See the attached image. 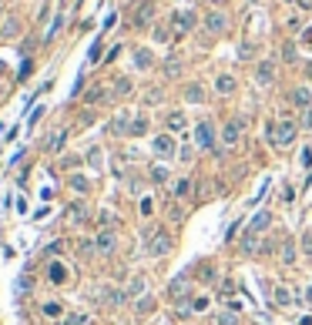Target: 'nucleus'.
I'll return each mask as SVG.
<instances>
[{
	"label": "nucleus",
	"mask_w": 312,
	"mask_h": 325,
	"mask_svg": "<svg viewBox=\"0 0 312 325\" xmlns=\"http://www.w3.org/2000/svg\"><path fill=\"white\" fill-rule=\"evenodd\" d=\"M61 24H64V14H57V17H54V24H51V30H47V40H54V34L61 30Z\"/></svg>",
	"instance_id": "obj_40"
},
{
	"label": "nucleus",
	"mask_w": 312,
	"mask_h": 325,
	"mask_svg": "<svg viewBox=\"0 0 312 325\" xmlns=\"http://www.w3.org/2000/svg\"><path fill=\"white\" fill-rule=\"evenodd\" d=\"M302 128H306V131H312V108L302 114Z\"/></svg>",
	"instance_id": "obj_45"
},
{
	"label": "nucleus",
	"mask_w": 312,
	"mask_h": 325,
	"mask_svg": "<svg viewBox=\"0 0 312 325\" xmlns=\"http://www.w3.org/2000/svg\"><path fill=\"white\" fill-rule=\"evenodd\" d=\"M155 20V3L145 0V3H138V10H134V27H148Z\"/></svg>",
	"instance_id": "obj_9"
},
{
	"label": "nucleus",
	"mask_w": 312,
	"mask_h": 325,
	"mask_svg": "<svg viewBox=\"0 0 312 325\" xmlns=\"http://www.w3.org/2000/svg\"><path fill=\"white\" fill-rule=\"evenodd\" d=\"M97 60H101V40L91 47V64H97Z\"/></svg>",
	"instance_id": "obj_44"
},
{
	"label": "nucleus",
	"mask_w": 312,
	"mask_h": 325,
	"mask_svg": "<svg viewBox=\"0 0 312 325\" xmlns=\"http://www.w3.org/2000/svg\"><path fill=\"white\" fill-rule=\"evenodd\" d=\"M295 134H299V124L289 121V117H279L276 124H272V144L276 148H289L295 141Z\"/></svg>",
	"instance_id": "obj_2"
},
{
	"label": "nucleus",
	"mask_w": 312,
	"mask_h": 325,
	"mask_svg": "<svg viewBox=\"0 0 312 325\" xmlns=\"http://www.w3.org/2000/svg\"><path fill=\"white\" fill-rule=\"evenodd\" d=\"M97 221H101L104 228H111V225L118 221V215H114V211H111V208H101V215H97Z\"/></svg>",
	"instance_id": "obj_29"
},
{
	"label": "nucleus",
	"mask_w": 312,
	"mask_h": 325,
	"mask_svg": "<svg viewBox=\"0 0 312 325\" xmlns=\"http://www.w3.org/2000/svg\"><path fill=\"white\" fill-rule=\"evenodd\" d=\"M188 292H191V288H188V275H178L175 282H168V298H171V302H185Z\"/></svg>",
	"instance_id": "obj_8"
},
{
	"label": "nucleus",
	"mask_w": 312,
	"mask_h": 325,
	"mask_svg": "<svg viewBox=\"0 0 312 325\" xmlns=\"http://www.w3.org/2000/svg\"><path fill=\"white\" fill-rule=\"evenodd\" d=\"M165 124H168V131L175 134V131H182L185 124H188V117H185V111H171V114L165 117Z\"/></svg>",
	"instance_id": "obj_18"
},
{
	"label": "nucleus",
	"mask_w": 312,
	"mask_h": 325,
	"mask_svg": "<svg viewBox=\"0 0 312 325\" xmlns=\"http://www.w3.org/2000/svg\"><path fill=\"white\" fill-rule=\"evenodd\" d=\"M205 30H208V34H225V30H228V14H225V10H212V14L205 17Z\"/></svg>",
	"instance_id": "obj_7"
},
{
	"label": "nucleus",
	"mask_w": 312,
	"mask_h": 325,
	"mask_svg": "<svg viewBox=\"0 0 312 325\" xmlns=\"http://www.w3.org/2000/svg\"><path fill=\"white\" fill-rule=\"evenodd\" d=\"M242 248H245V251H258V248H262V242H258V235H252V231H245V242H242Z\"/></svg>",
	"instance_id": "obj_28"
},
{
	"label": "nucleus",
	"mask_w": 312,
	"mask_h": 325,
	"mask_svg": "<svg viewBox=\"0 0 312 325\" xmlns=\"http://www.w3.org/2000/svg\"><path fill=\"white\" fill-rule=\"evenodd\" d=\"M215 87H218V94H235V77L232 74H218Z\"/></svg>",
	"instance_id": "obj_21"
},
{
	"label": "nucleus",
	"mask_w": 312,
	"mask_h": 325,
	"mask_svg": "<svg viewBox=\"0 0 312 325\" xmlns=\"http://www.w3.org/2000/svg\"><path fill=\"white\" fill-rule=\"evenodd\" d=\"M151 148H155V154L158 158H175V151H178V141H175V134H158L155 141H151Z\"/></svg>",
	"instance_id": "obj_4"
},
{
	"label": "nucleus",
	"mask_w": 312,
	"mask_h": 325,
	"mask_svg": "<svg viewBox=\"0 0 312 325\" xmlns=\"http://www.w3.org/2000/svg\"><path fill=\"white\" fill-rule=\"evenodd\" d=\"M145 101H148V104H158V101H161V91H158V87H155V91H148Z\"/></svg>",
	"instance_id": "obj_42"
},
{
	"label": "nucleus",
	"mask_w": 312,
	"mask_h": 325,
	"mask_svg": "<svg viewBox=\"0 0 312 325\" xmlns=\"http://www.w3.org/2000/svg\"><path fill=\"white\" fill-rule=\"evenodd\" d=\"M31 288H34V278H31V275H20V282H17V295H27Z\"/></svg>",
	"instance_id": "obj_32"
},
{
	"label": "nucleus",
	"mask_w": 312,
	"mask_h": 325,
	"mask_svg": "<svg viewBox=\"0 0 312 325\" xmlns=\"http://www.w3.org/2000/svg\"><path fill=\"white\" fill-rule=\"evenodd\" d=\"M255 81L262 84V87H269V84L276 81V60H262L258 71H255Z\"/></svg>",
	"instance_id": "obj_10"
},
{
	"label": "nucleus",
	"mask_w": 312,
	"mask_h": 325,
	"mask_svg": "<svg viewBox=\"0 0 312 325\" xmlns=\"http://www.w3.org/2000/svg\"><path fill=\"white\" fill-rule=\"evenodd\" d=\"M51 278H54V282H64V278H67V271L61 268V262H54V265H51Z\"/></svg>",
	"instance_id": "obj_38"
},
{
	"label": "nucleus",
	"mask_w": 312,
	"mask_h": 325,
	"mask_svg": "<svg viewBox=\"0 0 312 325\" xmlns=\"http://www.w3.org/2000/svg\"><path fill=\"white\" fill-rule=\"evenodd\" d=\"M306 302H312V285H309V288H306Z\"/></svg>",
	"instance_id": "obj_51"
},
{
	"label": "nucleus",
	"mask_w": 312,
	"mask_h": 325,
	"mask_svg": "<svg viewBox=\"0 0 312 325\" xmlns=\"http://www.w3.org/2000/svg\"><path fill=\"white\" fill-rule=\"evenodd\" d=\"M195 148H215V124L212 121L195 124Z\"/></svg>",
	"instance_id": "obj_3"
},
{
	"label": "nucleus",
	"mask_w": 312,
	"mask_h": 325,
	"mask_svg": "<svg viewBox=\"0 0 312 325\" xmlns=\"http://www.w3.org/2000/svg\"><path fill=\"white\" fill-rule=\"evenodd\" d=\"M94 245H97V255H114V251H118V231L104 228L94 238Z\"/></svg>",
	"instance_id": "obj_6"
},
{
	"label": "nucleus",
	"mask_w": 312,
	"mask_h": 325,
	"mask_svg": "<svg viewBox=\"0 0 312 325\" xmlns=\"http://www.w3.org/2000/svg\"><path fill=\"white\" fill-rule=\"evenodd\" d=\"M0 24H3V20H0Z\"/></svg>",
	"instance_id": "obj_54"
},
{
	"label": "nucleus",
	"mask_w": 312,
	"mask_h": 325,
	"mask_svg": "<svg viewBox=\"0 0 312 325\" xmlns=\"http://www.w3.org/2000/svg\"><path fill=\"white\" fill-rule=\"evenodd\" d=\"M276 302H279V305H292V295H289V288H282V285L276 288Z\"/></svg>",
	"instance_id": "obj_35"
},
{
	"label": "nucleus",
	"mask_w": 312,
	"mask_h": 325,
	"mask_svg": "<svg viewBox=\"0 0 312 325\" xmlns=\"http://www.w3.org/2000/svg\"><path fill=\"white\" fill-rule=\"evenodd\" d=\"M148 131V117H138V121H131V134H145Z\"/></svg>",
	"instance_id": "obj_37"
},
{
	"label": "nucleus",
	"mask_w": 312,
	"mask_h": 325,
	"mask_svg": "<svg viewBox=\"0 0 312 325\" xmlns=\"http://www.w3.org/2000/svg\"><path fill=\"white\" fill-rule=\"evenodd\" d=\"M185 101H188V104H202L205 101V87L202 84H188V87H185Z\"/></svg>",
	"instance_id": "obj_20"
},
{
	"label": "nucleus",
	"mask_w": 312,
	"mask_h": 325,
	"mask_svg": "<svg viewBox=\"0 0 312 325\" xmlns=\"http://www.w3.org/2000/svg\"><path fill=\"white\" fill-rule=\"evenodd\" d=\"M299 168H306V171L312 168V148H302L299 151Z\"/></svg>",
	"instance_id": "obj_33"
},
{
	"label": "nucleus",
	"mask_w": 312,
	"mask_h": 325,
	"mask_svg": "<svg viewBox=\"0 0 312 325\" xmlns=\"http://www.w3.org/2000/svg\"><path fill=\"white\" fill-rule=\"evenodd\" d=\"M215 325H239V315L235 312H221L218 319H215Z\"/></svg>",
	"instance_id": "obj_34"
},
{
	"label": "nucleus",
	"mask_w": 312,
	"mask_h": 325,
	"mask_svg": "<svg viewBox=\"0 0 312 325\" xmlns=\"http://www.w3.org/2000/svg\"><path fill=\"white\" fill-rule=\"evenodd\" d=\"M64 144H67V131L61 128V131H57L54 137H51V144H47V151H51V154H61V148H64Z\"/></svg>",
	"instance_id": "obj_23"
},
{
	"label": "nucleus",
	"mask_w": 312,
	"mask_h": 325,
	"mask_svg": "<svg viewBox=\"0 0 312 325\" xmlns=\"http://www.w3.org/2000/svg\"><path fill=\"white\" fill-rule=\"evenodd\" d=\"M188 191H191V181H188V178H182V181L175 185V194H178V198H185Z\"/></svg>",
	"instance_id": "obj_39"
},
{
	"label": "nucleus",
	"mask_w": 312,
	"mask_h": 325,
	"mask_svg": "<svg viewBox=\"0 0 312 325\" xmlns=\"http://www.w3.org/2000/svg\"><path fill=\"white\" fill-rule=\"evenodd\" d=\"M71 188L77 194H88V191H91V181H88L84 174H74V178H71Z\"/></svg>",
	"instance_id": "obj_26"
},
{
	"label": "nucleus",
	"mask_w": 312,
	"mask_h": 325,
	"mask_svg": "<svg viewBox=\"0 0 312 325\" xmlns=\"http://www.w3.org/2000/svg\"><path fill=\"white\" fill-rule=\"evenodd\" d=\"M20 34V20L17 17H7L3 20V37H17Z\"/></svg>",
	"instance_id": "obj_27"
},
{
	"label": "nucleus",
	"mask_w": 312,
	"mask_h": 325,
	"mask_svg": "<svg viewBox=\"0 0 312 325\" xmlns=\"http://www.w3.org/2000/svg\"><path fill=\"white\" fill-rule=\"evenodd\" d=\"M306 44H309V47H312V30H309V34H306Z\"/></svg>",
	"instance_id": "obj_52"
},
{
	"label": "nucleus",
	"mask_w": 312,
	"mask_h": 325,
	"mask_svg": "<svg viewBox=\"0 0 312 325\" xmlns=\"http://www.w3.org/2000/svg\"><path fill=\"white\" fill-rule=\"evenodd\" d=\"M299 325H312V319H309V315H306V319H299Z\"/></svg>",
	"instance_id": "obj_50"
},
{
	"label": "nucleus",
	"mask_w": 312,
	"mask_h": 325,
	"mask_svg": "<svg viewBox=\"0 0 312 325\" xmlns=\"http://www.w3.org/2000/svg\"><path fill=\"white\" fill-rule=\"evenodd\" d=\"M151 178H155V181H161V185H165L168 178H171V171H168L165 164H155V168H151Z\"/></svg>",
	"instance_id": "obj_30"
},
{
	"label": "nucleus",
	"mask_w": 312,
	"mask_h": 325,
	"mask_svg": "<svg viewBox=\"0 0 312 325\" xmlns=\"http://www.w3.org/2000/svg\"><path fill=\"white\" fill-rule=\"evenodd\" d=\"M178 154H182V158H178V161H185V164H188V161H191V148H182V151H178Z\"/></svg>",
	"instance_id": "obj_48"
},
{
	"label": "nucleus",
	"mask_w": 312,
	"mask_h": 325,
	"mask_svg": "<svg viewBox=\"0 0 312 325\" xmlns=\"http://www.w3.org/2000/svg\"><path fill=\"white\" fill-rule=\"evenodd\" d=\"M171 245H175V238H171L165 228H155L151 235H145V242H141V248H145L151 258H161V255H168V251H171Z\"/></svg>",
	"instance_id": "obj_1"
},
{
	"label": "nucleus",
	"mask_w": 312,
	"mask_h": 325,
	"mask_svg": "<svg viewBox=\"0 0 312 325\" xmlns=\"http://www.w3.org/2000/svg\"><path fill=\"white\" fill-rule=\"evenodd\" d=\"M279 258H282V265H295V245H292V242H282Z\"/></svg>",
	"instance_id": "obj_22"
},
{
	"label": "nucleus",
	"mask_w": 312,
	"mask_h": 325,
	"mask_svg": "<svg viewBox=\"0 0 312 325\" xmlns=\"http://www.w3.org/2000/svg\"><path fill=\"white\" fill-rule=\"evenodd\" d=\"M141 215H145V218L151 215V198H141Z\"/></svg>",
	"instance_id": "obj_46"
},
{
	"label": "nucleus",
	"mask_w": 312,
	"mask_h": 325,
	"mask_svg": "<svg viewBox=\"0 0 312 325\" xmlns=\"http://www.w3.org/2000/svg\"><path fill=\"white\" fill-rule=\"evenodd\" d=\"M191 305H195V312H205V308H208V302H205V298H195Z\"/></svg>",
	"instance_id": "obj_49"
},
{
	"label": "nucleus",
	"mask_w": 312,
	"mask_h": 325,
	"mask_svg": "<svg viewBox=\"0 0 312 325\" xmlns=\"http://www.w3.org/2000/svg\"><path fill=\"white\" fill-rule=\"evenodd\" d=\"M111 94H114V97H128L131 94V81H128V77H118L114 87H111Z\"/></svg>",
	"instance_id": "obj_24"
},
{
	"label": "nucleus",
	"mask_w": 312,
	"mask_h": 325,
	"mask_svg": "<svg viewBox=\"0 0 312 325\" xmlns=\"http://www.w3.org/2000/svg\"><path fill=\"white\" fill-rule=\"evenodd\" d=\"M84 161L91 164V171H101V168H104V161H101V148H91V151L84 154Z\"/></svg>",
	"instance_id": "obj_25"
},
{
	"label": "nucleus",
	"mask_w": 312,
	"mask_h": 325,
	"mask_svg": "<svg viewBox=\"0 0 312 325\" xmlns=\"http://www.w3.org/2000/svg\"><path fill=\"white\" fill-rule=\"evenodd\" d=\"M64 325H88V315H71Z\"/></svg>",
	"instance_id": "obj_43"
},
{
	"label": "nucleus",
	"mask_w": 312,
	"mask_h": 325,
	"mask_svg": "<svg viewBox=\"0 0 312 325\" xmlns=\"http://www.w3.org/2000/svg\"><path fill=\"white\" fill-rule=\"evenodd\" d=\"M292 104H295V108H302V111H309V108H312V91H309V87H295V91H292Z\"/></svg>",
	"instance_id": "obj_16"
},
{
	"label": "nucleus",
	"mask_w": 312,
	"mask_h": 325,
	"mask_svg": "<svg viewBox=\"0 0 312 325\" xmlns=\"http://www.w3.org/2000/svg\"><path fill=\"white\" fill-rule=\"evenodd\" d=\"M165 74H168V77H178V74H182V64L168 57V60H165Z\"/></svg>",
	"instance_id": "obj_36"
},
{
	"label": "nucleus",
	"mask_w": 312,
	"mask_h": 325,
	"mask_svg": "<svg viewBox=\"0 0 312 325\" xmlns=\"http://www.w3.org/2000/svg\"><path fill=\"white\" fill-rule=\"evenodd\" d=\"M125 292H128V298H145V295H148V278H145V275H134Z\"/></svg>",
	"instance_id": "obj_12"
},
{
	"label": "nucleus",
	"mask_w": 312,
	"mask_h": 325,
	"mask_svg": "<svg viewBox=\"0 0 312 325\" xmlns=\"http://www.w3.org/2000/svg\"><path fill=\"white\" fill-rule=\"evenodd\" d=\"M128 302V292L125 288H104V305L114 308V305H125Z\"/></svg>",
	"instance_id": "obj_14"
},
{
	"label": "nucleus",
	"mask_w": 312,
	"mask_h": 325,
	"mask_svg": "<svg viewBox=\"0 0 312 325\" xmlns=\"http://www.w3.org/2000/svg\"><path fill=\"white\" fill-rule=\"evenodd\" d=\"M269 225H272V211H258L255 218L249 221V228H245V231H252V235H258V231H265Z\"/></svg>",
	"instance_id": "obj_13"
},
{
	"label": "nucleus",
	"mask_w": 312,
	"mask_h": 325,
	"mask_svg": "<svg viewBox=\"0 0 312 325\" xmlns=\"http://www.w3.org/2000/svg\"><path fill=\"white\" fill-rule=\"evenodd\" d=\"M171 24H175L178 34H188V30L195 27V14H191V10H178V14L171 17Z\"/></svg>",
	"instance_id": "obj_11"
},
{
	"label": "nucleus",
	"mask_w": 312,
	"mask_h": 325,
	"mask_svg": "<svg viewBox=\"0 0 312 325\" xmlns=\"http://www.w3.org/2000/svg\"><path fill=\"white\" fill-rule=\"evenodd\" d=\"M155 40H168V27H158L155 30Z\"/></svg>",
	"instance_id": "obj_47"
},
{
	"label": "nucleus",
	"mask_w": 312,
	"mask_h": 325,
	"mask_svg": "<svg viewBox=\"0 0 312 325\" xmlns=\"http://www.w3.org/2000/svg\"><path fill=\"white\" fill-rule=\"evenodd\" d=\"M3 71H7V64H3V60H0V74H3Z\"/></svg>",
	"instance_id": "obj_53"
},
{
	"label": "nucleus",
	"mask_w": 312,
	"mask_h": 325,
	"mask_svg": "<svg viewBox=\"0 0 312 325\" xmlns=\"http://www.w3.org/2000/svg\"><path fill=\"white\" fill-rule=\"evenodd\" d=\"M108 97H111V91L104 87V84H94L91 91L84 94V104H101V101H108Z\"/></svg>",
	"instance_id": "obj_15"
},
{
	"label": "nucleus",
	"mask_w": 312,
	"mask_h": 325,
	"mask_svg": "<svg viewBox=\"0 0 312 325\" xmlns=\"http://www.w3.org/2000/svg\"><path fill=\"white\" fill-rule=\"evenodd\" d=\"M151 64H155V54H151L148 47H138V51H134V67H141V71H148Z\"/></svg>",
	"instance_id": "obj_17"
},
{
	"label": "nucleus",
	"mask_w": 312,
	"mask_h": 325,
	"mask_svg": "<svg viewBox=\"0 0 312 325\" xmlns=\"http://www.w3.org/2000/svg\"><path fill=\"white\" fill-rule=\"evenodd\" d=\"M111 134H131V117L125 114V111L111 121Z\"/></svg>",
	"instance_id": "obj_19"
},
{
	"label": "nucleus",
	"mask_w": 312,
	"mask_h": 325,
	"mask_svg": "<svg viewBox=\"0 0 312 325\" xmlns=\"http://www.w3.org/2000/svg\"><path fill=\"white\" fill-rule=\"evenodd\" d=\"M155 308V302H151V295H145V298H138V312H151Z\"/></svg>",
	"instance_id": "obj_41"
},
{
	"label": "nucleus",
	"mask_w": 312,
	"mask_h": 325,
	"mask_svg": "<svg viewBox=\"0 0 312 325\" xmlns=\"http://www.w3.org/2000/svg\"><path fill=\"white\" fill-rule=\"evenodd\" d=\"M74 215H71V218H74V225H84V221H88V208H84V205H74Z\"/></svg>",
	"instance_id": "obj_31"
},
{
	"label": "nucleus",
	"mask_w": 312,
	"mask_h": 325,
	"mask_svg": "<svg viewBox=\"0 0 312 325\" xmlns=\"http://www.w3.org/2000/svg\"><path fill=\"white\" fill-rule=\"evenodd\" d=\"M242 117H232V121H225V128H221V141H225V148H235L242 137Z\"/></svg>",
	"instance_id": "obj_5"
}]
</instances>
